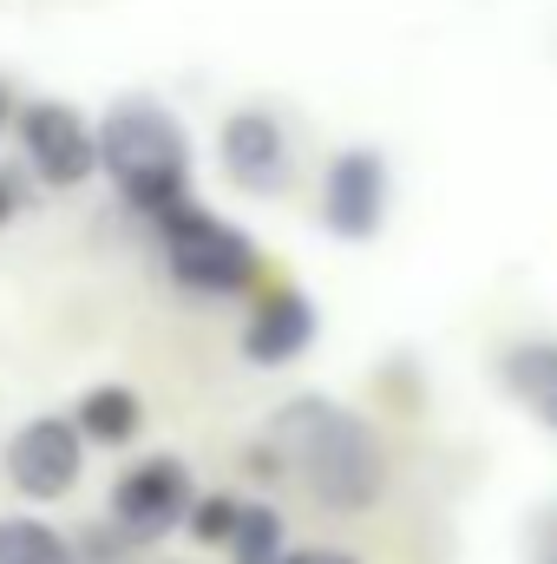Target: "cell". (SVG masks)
Wrapping results in <instances>:
<instances>
[{
	"mask_svg": "<svg viewBox=\"0 0 557 564\" xmlns=\"http://www.w3.org/2000/svg\"><path fill=\"white\" fill-rule=\"evenodd\" d=\"M237 519H243V499H237V492H197L190 512H184V532H190V545L217 552V545H230Z\"/></svg>",
	"mask_w": 557,
	"mask_h": 564,
	"instance_id": "5bb4252c",
	"label": "cell"
},
{
	"mask_svg": "<svg viewBox=\"0 0 557 564\" xmlns=\"http://www.w3.org/2000/svg\"><path fill=\"white\" fill-rule=\"evenodd\" d=\"M230 564H276L282 552H288V519H282L276 506H250L243 499V519H237V532H230Z\"/></svg>",
	"mask_w": 557,
	"mask_h": 564,
	"instance_id": "4fadbf2b",
	"label": "cell"
},
{
	"mask_svg": "<svg viewBox=\"0 0 557 564\" xmlns=\"http://www.w3.org/2000/svg\"><path fill=\"white\" fill-rule=\"evenodd\" d=\"M99 132V177H112L119 204L132 217H164L190 197V132L164 99H112V112L92 126Z\"/></svg>",
	"mask_w": 557,
	"mask_h": 564,
	"instance_id": "7a4b0ae2",
	"label": "cell"
},
{
	"mask_svg": "<svg viewBox=\"0 0 557 564\" xmlns=\"http://www.w3.org/2000/svg\"><path fill=\"white\" fill-rule=\"evenodd\" d=\"M0 564H79V545L33 512H0Z\"/></svg>",
	"mask_w": 557,
	"mask_h": 564,
	"instance_id": "7c38bea8",
	"label": "cell"
},
{
	"mask_svg": "<svg viewBox=\"0 0 557 564\" xmlns=\"http://www.w3.org/2000/svg\"><path fill=\"white\" fill-rule=\"evenodd\" d=\"M13 210H20V191H13V177H7V171H0V230H7V224H13Z\"/></svg>",
	"mask_w": 557,
	"mask_h": 564,
	"instance_id": "e0dca14e",
	"label": "cell"
},
{
	"mask_svg": "<svg viewBox=\"0 0 557 564\" xmlns=\"http://www.w3.org/2000/svg\"><path fill=\"white\" fill-rule=\"evenodd\" d=\"M276 564H361L354 552H341V545H288Z\"/></svg>",
	"mask_w": 557,
	"mask_h": 564,
	"instance_id": "9a60e30c",
	"label": "cell"
},
{
	"mask_svg": "<svg viewBox=\"0 0 557 564\" xmlns=\"http://www.w3.org/2000/svg\"><path fill=\"white\" fill-rule=\"evenodd\" d=\"M217 171L243 197H282L295 184V132L276 106H237L217 126Z\"/></svg>",
	"mask_w": 557,
	"mask_h": 564,
	"instance_id": "ba28073f",
	"label": "cell"
},
{
	"mask_svg": "<svg viewBox=\"0 0 557 564\" xmlns=\"http://www.w3.org/2000/svg\"><path fill=\"white\" fill-rule=\"evenodd\" d=\"M151 250L164 263V276L177 282L184 295H204V302H237V295H256L263 289V243L204 210L197 197H184L177 210L151 217Z\"/></svg>",
	"mask_w": 557,
	"mask_h": 564,
	"instance_id": "3957f363",
	"label": "cell"
},
{
	"mask_svg": "<svg viewBox=\"0 0 557 564\" xmlns=\"http://www.w3.org/2000/svg\"><path fill=\"white\" fill-rule=\"evenodd\" d=\"M499 388L545 433H557V335H518L499 355Z\"/></svg>",
	"mask_w": 557,
	"mask_h": 564,
	"instance_id": "30bf717a",
	"label": "cell"
},
{
	"mask_svg": "<svg viewBox=\"0 0 557 564\" xmlns=\"http://www.w3.org/2000/svg\"><path fill=\"white\" fill-rule=\"evenodd\" d=\"M7 119H13V106H7V86H0V132H7Z\"/></svg>",
	"mask_w": 557,
	"mask_h": 564,
	"instance_id": "ac0fdd59",
	"label": "cell"
},
{
	"mask_svg": "<svg viewBox=\"0 0 557 564\" xmlns=\"http://www.w3.org/2000/svg\"><path fill=\"white\" fill-rule=\"evenodd\" d=\"M321 335V308L308 302V289L295 282H263L243 328H237V348L250 368H295Z\"/></svg>",
	"mask_w": 557,
	"mask_h": 564,
	"instance_id": "9c48e42d",
	"label": "cell"
},
{
	"mask_svg": "<svg viewBox=\"0 0 557 564\" xmlns=\"http://www.w3.org/2000/svg\"><path fill=\"white\" fill-rule=\"evenodd\" d=\"M197 499V479L177 453H144L132 459L112 492H106V525L125 539V545H164L171 532H184V512Z\"/></svg>",
	"mask_w": 557,
	"mask_h": 564,
	"instance_id": "277c9868",
	"label": "cell"
},
{
	"mask_svg": "<svg viewBox=\"0 0 557 564\" xmlns=\"http://www.w3.org/2000/svg\"><path fill=\"white\" fill-rule=\"evenodd\" d=\"M13 144H20V164L46 191H79L99 177V132L66 99H26L13 112Z\"/></svg>",
	"mask_w": 557,
	"mask_h": 564,
	"instance_id": "8992f818",
	"label": "cell"
},
{
	"mask_svg": "<svg viewBox=\"0 0 557 564\" xmlns=\"http://www.w3.org/2000/svg\"><path fill=\"white\" fill-rule=\"evenodd\" d=\"M532 564H557V506L532 525Z\"/></svg>",
	"mask_w": 557,
	"mask_h": 564,
	"instance_id": "2e32d148",
	"label": "cell"
},
{
	"mask_svg": "<svg viewBox=\"0 0 557 564\" xmlns=\"http://www.w3.org/2000/svg\"><path fill=\"white\" fill-rule=\"evenodd\" d=\"M263 446L282 459V479H302V492L335 519H361L387 499V446L374 421L328 394L282 401Z\"/></svg>",
	"mask_w": 557,
	"mask_h": 564,
	"instance_id": "6da1fadb",
	"label": "cell"
},
{
	"mask_svg": "<svg viewBox=\"0 0 557 564\" xmlns=\"http://www.w3.org/2000/svg\"><path fill=\"white\" fill-rule=\"evenodd\" d=\"M73 426H79L86 446L119 453V446H132L144 433V394L125 388V381H99V388H86V394L73 401Z\"/></svg>",
	"mask_w": 557,
	"mask_h": 564,
	"instance_id": "8fae6325",
	"label": "cell"
},
{
	"mask_svg": "<svg viewBox=\"0 0 557 564\" xmlns=\"http://www.w3.org/2000/svg\"><path fill=\"white\" fill-rule=\"evenodd\" d=\"M0 473H7V486L26 506H59L66 492H79V479H86V440H79L73 414H33V421H20L7 433V446H0Z\"/></svg>",
	"mask_w": 557,
	"mask_h": 564,
	"instance_id": "52a82bcc",
	"label": "cell"
},
{
	"mask_svg": "<svg viewBox=\"0 0 557 564\" xmlns=\"http://www.w3.org/2000/svg\"><path fill=\"white\" fill-rule=\"evenodd\" d=\"M394 210V171L374 144H341L321 164V191H315V224L335 243H374L387 230Z\"/></svg>",
	"mask_w": 557,
	"mask_h": 564,
	"instance_id": "5b68a950",
	"label": "cell"
}]
</instances>
